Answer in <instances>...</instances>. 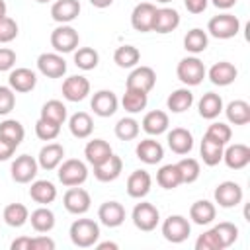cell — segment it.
<instances>
[{"label":"cell","instance_id":"1","mask_svg":"<svg viewBox=\"0 0 250 250\" xmlns=\"http://www.w3.org/2000/svg\"><path fill=\"white\" fill-rule=\"evenodd\" d=\"M68 234H70V240H72L74 246H78V248H90L100 238V227L92 219H76L70 225Z\"/></svg>","mask_w":250,"mask_h":250},{"label":"cell","instance_id":"2","mask_svg":"<svg viewBox=\"0 0 250 250\" xmlns=\"http://www.w3.org/2000/svg\"><path fill=\"white\" fill-rule=\"evenodd\" d=\"M59 182L66 188H72V186H82L88 178V168L82 160L78 158H68L64 162L59 164Z\"/></svg>","mask_w":250,"mask_h":250},{"label":"cell","instance_id":"3","mask_svg":"<svg viewBox=\"0 0 250 250\" xmlns=\"http://www.w3.org/2000/svg\"><path fill=\"white\" fill-rule=\"evenodd\" d=\"M176 74H178L180 82H184L186 86H197L203 82L207 70H205V64L197 57H186L178 62Z\"/></svg>","mask_w":250,"mask_h":250},{"label":"cell","instance_id":"4","mask_svg":"<svg viewBox=\"0 0 250 250\" xmlns=\"http://www.w3.org/2000/svg\"><path fill=\"white\" fill-rule=\"evenodd\" d=\"M207 31L217 39H230L240 31V20L232 14H219L209 20Z\"/></svg>","mask_w":250,"mask_h":250},{"label":"cell","instance_id":"5","mask_svg":"<svg viewBox=\"0 0 250 250\" xmlns=\"http://www.w3.org/2000/svg\"><path fill=\"white\" fill-rule=\"evenodd\" d=\"M78 41H80L78 31L66 23H61L51 31V47L57 53H72L78 47Z\"/></svg>","mask_w":250,"mask_h":250},{"label":"cell","instance_id":"6","mask_svg":"<svg viewBox=\"0 0 250 250\" xmlns=\"http://www.w3.org/2000/svg\"><path fill=\"white\" fill-rule=\"evenodd\" d=\"M131 219H133V225L139 229V230H145V232H150L156 229L158 221H160V213L158 209L152 205V203H146V201H141L135 205L133 213H131Z\"/></svg>","mask_w":250,"mask_h":250},{"label":"cell","instance_id":"7","mask_svg":"<svg viewBox=\"0 0 250 250\" xmlns=\"http://www.w3.org/2000/svg\"><path fill=\"white\" fill-rule=\"evenodd\" d=\"M191 232V225L186 217L182 215H170L164 223H162V236L172 242V244H180L184 242Z\"/></svg>","mask_w":250,"mask_h":250},{"label":"cell","instance_id":"8","mask_svg":"<svg viewBox=\"0 0 250 250\" xmlns=\"http://www.w3.org/2000/svg\"><path fill=\"white\" fill-rule=\"evenodd\" d=\"M37 170H39V164L33 156L29 154H20L14 162H12V180L18 182V184H29L35 180L37 176Z\"/></svg>","mask_w":250,"mask_h":250},{"label":"cell","instance_id":"9","mask_svg":"<svg viewBox=\"0 0 250 250\" xmlns=\"http://www.w3.org/2000/svg\"><path fill=\"white\" fill-rule=\"evenodd\" d=\"M90 203H92L90 193H88L86 189L78 188V186L68 188L66 193H64V197H62L64 209H66L68 213H72V215H84V213L90 209Z\"/></svg>","mask_w":250,"mask_h":250},{"label":"cell","instance_id":"10","mask_svg":"<svg viewBox=\"0 0 250 250\" xmlns=\"http://www.w3.org/2000/svg\"><path fill=\"white\" fill-rule=\"evenodd\" d=\"M156 84V72L150 66H135L131 70V74L127 76L125 88L131 90H141V92H150Z\"/></svg>","mask_w":250,"mask_h":250},{"label":"cell","instance_id":"11","mask_svg":"<svg viewBox=\"0 0 250 250\" xmlns=\"http://www.w3.org/2000/svg\"><path fill=\"white\" fill-rule=\"evenodd\" d=\"M37 68L47 78H61L66 72V61L59 53H41L37 57Z\"/></svg>","mask_w":250,"mask_h":250},{"label":"cell","instance_id":"12","mask_svg":"<svg viewBox=\"0 0 250 250\" xmlns=\"http://www.w3.org/2000/svg\"><path fill=\"white\" fill-rule=\"evenodd\" d=\"M215 201L219 203V207H225V209L236 207L242 201V188L230 180L221 182L215 188Z\"/></svg>","mask_w":250,"mask_h":250},{"label":"cell","instance_id":"13","mask_svg":"<svg viewBox=\"0 0 250 250\" xmlns=\"http://www.w3.org/2000/svg\"><path fill=\"white\" fill-rule=\"evenodd\" d=\"M154 14H156V6L152 2H141V4H137L133 8V12H131V25H133V29H137L141 33L152 31Z\"/></svg>","mask_w":250,"mask_h":250},{"label":"cell","instance_id":"14","mask_svg":"<svg viewBox=\"0 0 250 250\" xmlns=\"http://www.w3.org/2000/svg\"><path fill=\"white\" fill-rule=\"evenodd\" d=\"M88 94H90V80L86 76L74 74L62 82V96L68 102H82Z\"/></svg>","mask_w":250,"mask_h":250},{"label":"cell","instance_id":"15","mask_svg":"<svg viewBox=\"0 0 250 250\" xmlns=\"http://www.w3.org/2000/svg\"><path fill=\"white\" fill-rule=\"evenodd\" d=\"M117 105H119L117 96L111 90H98L92 96V102H90V107L100 117H111L117 111Z\"/></svg>","mask_w":250,"mask_h":250},{"label":"cell","instance_id":"16","mask_svg":"<svg viewBox=\"0 0 250 250\" xmlns=\"http://www.w3.org/2000/svg\"><path fill=\"white\" fill-rule=\"evenodd\" d=\"M223 160L230 170H242L250 164V146H246L242 143L229 145L223 150Z\"/></svg>","mask_w":250,"mask_h":250},{"label":"cell","instance_id":"17","mask_svg":"<svg viewBox=\"0 0 250 250\" xmlns=\"http://www.w3.org/2000/svg\"><path fill=\"white\" fill-rule=\"evenodd\" d=\"M98 219L102 225L115 229V227L123 225V221H125V207L119 201H105L98 209Z\"/></svg>","mask_w":250,"mask_h":250},{"label":"cell","instance_id":"18","mask_svg":"<svg viewBox=\"0 0 250 250\" xmlns=\"http://www.w3.org/2000/svg\"><path fill=\"white\" fill-rule=\"evenodd\" d=\"M8 84H10V88H12L14 92L25 94V92H31V90L35 88V84H37V74H35L31 68H25V66L14 68V70L10 72V76H8Z\"/></svg>","mask_w":250,"mask_h":250},{"label":"cell","instance_id":"19","mask_svg":"<svg viewBox=\"0 0 250 250\" xmlns=\"http://www.w3.org/2000/svg\"><path fill=\"white\" fill-rule=\"evenodd\" d=\"M150 186H152V180L146 170H135L127 178V193L133 199H143L150 191Z\"/></svg>","mask_w":250,"mask_h":250},{"label":"cell","instance_id":"20","mask_svg":"<svg viewBox=\"0 0 250 250\" xmlns=\"http://www.w3.org/2000/svg\"><path fill=\"white\" fill-rule=\"evenodd\" d=\"M180 25V14L174 8H156L154 20H152V31L156 33H170Z\"/></svg>","mask_w":250,"mask_h":250},{"label":"cell","instance_id":"21","mask_svg":"<svg viewBox=\"0 0 250 250\" xmlns=\"http://www.w3.org/2000/svg\"><path fill=\"white\" fill-rule=\"evenodd\" d=\"M80 14L78 0H55L51 6V18L57 23H70Z\"/></svg>","mask_w":250,"mask_h":250},{"label":"cell","instance_id":"22","mask_svg":"<svg viewBox=\"0 0 250 250\" xmlns=\"http://www.w3.org/2000/svg\"><path fill=\"white\" fill-rule=\"evenodd\" d=\"M209 80L215 84V86H229V84H232L234 80H236V76H238V70H236V66L232 64V62H229V61H219V62H215L211 68H209Z\"/></svg>","mask_w":250,"mask_h":250},{"label":"cell","instance_id":"23","mask_svg":"<svg viewBox=\"0 0 250 250\" xmlns=\"http://www.w3.org/2000/svg\"><path fill=\"white\" fill-rule=\"evenodd\" d=\"M135 154L145 164H158L164 158V148L154 139H143V141H139V145L135 148Z\"/></svg>","mask_w":250,"mask_h":250},{"label":"cell","instance_id":"24","mask_svg":"<svg viewBox=\"0 0 250 250\" xmlns=\"http://www.w3.org/2000/svg\"><path fill=\"white\" fill-rule=\"evenodd\" d=\"M121 172H123V160L115 154H111L109 158L94 166V176L98 182H113L119 178Z\"/></svg>","mask_w":250,"mask_h":250},{"label":"cell","instance_id":"25","mask_svg":"<svg viewBox=\"0 0 250 250\" xmlns=\"http://www.w3.org/2000/svg\"><path fill=\"white\" fill-rule=\"evenodd\" d=\"M62 156H64L62 145H59V143H47V145L39 150L37 164H39L43 170H55V168H59V164L62 162Z\"/></svg>","mask_w":250,"mask_h":250},{"label":"cell","instance_id":"26","mask_svg":"<svg viewBox=\"0 0 250 250\" xmlns=\"http://www.w3.org/2000/svg\"><path fill=\"white\" fill-rule=\"evenodd\" d=\"M168 146L176 154H188L193 148V137L184 127H174L168 133Z\"/></svg>","mask_w":250,"mask_h":250},{"label":"cell","instance_id":"27","mask_svg":"<svg viewBox=\"0 0 250 250\" xmlns=\"http://www.w3.org/2000/svg\"><path fill=\"white\" fill-rule=\"evenodd\" d=\"M170 119L168 113L162 109H152L143 117V131L148 135H162L168 131Z\"/></svg>","mask_w":250,"mask_h":250},{"label":"cell","instance_id":"28","mask_svg":"<svg viewBox=\"0 0 250 250\" xmlns=\"http://www.w3.org/2000/svg\"><path fill=\"white\" fill-rule=\"evenodd\" d=\"M111 154H113V150H111L109 143H107V141H104V139L88 141V145L84 146V156H86V160H88L92 166H96V164L104 162V160H105V158H109Z\"/></svg>","mask_w":250,"mask_h":250},{"label":"cell","instance_id":"29","mask_svg":"<svg viewBox=\"0 0 250 250\" xmlns=\"http://www.w3.org/2000/svg\"><path fill=\"white\" fill-rule=\"evenodd\" d=\"M29 197L39 205L53 203L57 199V188L49 180H35L29 188Z\"/></svg>","mask_w":250,"mask_h":250},{"label":"cell","instance_id":"30","mask_svg":"<svg viewBox=\"0 0 250 250\" xmlns=\"http://www.w3.org/2000/svg\"><path fill=\"white\" fill-rule=\"evenodd\" d=\"M215 215H217V209H215V205H213L211 201H207V199H199V201H195V203L189 207V219H191L195 225H201V227L213 223Z\"/></svg>","mask_w":250,"mask_h":250},{"label":"cell","instance_id":"31","mask_svg":"<svg viewBox=\"0 0 250 250\" xmlns=\"http://www.w3.org/2000/svg\"><path fill=\"white\" fill-rule=\"evenodd\" d=\"M197 107H199V115L203 119H215L223 111V98L215 92H207L201 96Z\"/></svg>","mask_w":250,"mask_h":250},{"label":"cell","instance_id":"32","mask_svg":"<svg viewBox=\"0 0 250 250\" xmlns=\"http://www.w3.org/2000/svg\"><path fill=\"white\" fill-rule=\"evenodd\" d=\"M68 129L76 139H88L94 131V121L86 111H76L68 119Z\"/></svg>","mask_w":250,"mask_h":250},{"label":"cell","instance_id":"33","mask_svg":"<svg viewBox=\"0 0 250 250\" xmlns=\"http://www.w3.org/2000/svg\"><path fill=\"white\" fill-rule=\"evenodd\" d=\"M2 219H4V223L8 227L20 229L29 221V211H27V207L23 203H10V205L4 207Z\"/></svg>","mask_w":250,"mask_h":250},{"label":"cell","instance_id":"34","mask_svg":"<svg viewBox=\"0 0 250 250\" xmlns=\"http://www.w3.org/2000/svg\"><path fill=\"white\" fill-rule=\"evenodd\" d=\"M141 61V51L135 45H121L113 53V62L119 68H133Z\"/></svg>","mask_w":250,"mask_h":250},{"label":"cell","instance_id":"35","mask_svg":"<svg viewBox=\"0 0 250 250\" xmlns=\"http://www.w3.org/2000/svg\"><path fill=\"white\" fill-rule=\"evenodd\" d=\"M191 104H193V94L188 88L174 90L166 100V105H168V109L172 113H184V111H188L191 107Z\"/></svg>","mask_w":250,"mask_h":250},{"label":"cell","instance_id":"36","mask_svg":"<svg viewBox=\"0 0 250 250\" xmlns=\"http://www.w3.org/2000/svg\"><path fill=\"white\" fill-rule=\"evenodd\" d=\"M229 123L232 125H246L250 123V104L244 100H234L225 109Z\"/></svg>","mask_w":250,"mask_h":250},{"label":"cell","instance_id":"37","mask_svg":"<svg viewBox=\"0 0 250 250\" xmlns=\"http://www.w3.org/2000/svg\"><path fill=\"white\" fill-rule=\"evenodd\" d=\"M121 104H123V109L129 111V113H139L146 107L148 104V94L146 92H141V90H131V88H125V94L121 98Z\"/></svg>","mask_w":250,"mask_h":250},{"label":"cell","instance_id":"38","mask_svg":"<svg viewBox=\"0 0 250 250\" xmlns=\"http://www.w3.org/2000/svg\"><path fill=\"white\" fill-rule=\"evenodd\" d=\"M223 150H225L223 145H219V143H215V141H211V139H207V137L203 135L201 146H199L203 164H207V166H217V164L223 160Z\"/></svg>","mask_w":250,"mask_h":250},{"label":"cell","instance_id":"39","mask_svg":"<svg viewBox=\"0 0 250 250\" xmlns=\"http://www.w3.org/2000/svg\"><path fill=\"white\" fill-rule=\"evenodd\" d=\"M207 43H209V37H207V31L199 29V27H193L186 33L184 37V49L197 55V53H203L207 49Z\"/></svg>","mask_w":250,"mask_h":250},{"label":"cell","instance_id":"40","mask_svg":"<svg viewBox=\"0 0 250 250\" xmlns=\"http://www.w3.org/2000/svg\"><path fill=\"white\" fill-rule=\"evenodd\" d=\"M29 221H31V227H33L37 232H49V230H53V227H55V213H53L51 209H47V207L41 205L39 209L31 211Z\"/></svg>","mask_w":250,"mask_h":250},{"label":"cell","instance_id":"41","mask_svg":"<svg viewBox=\"0 0 250 250\" xmlns=\"http://www.w3.org/2000/svg\"><path fill=\"white\" fill-rule=\"evenodd\" d=\"M41 119L57 123V125H62L64 119H66V105L62 102H59V100H49L41 107Z\"/></svg>","mask_w":250,"mask_h":250},{"label":"cell","instance_id":"42","mask_svg":"<svg viewBox=\"0 0 250 250\" xmlns=\"http://www.w3.org/2000/svg\"><path fill=\"white\" fill-rule=\"evenodd\" d=\"M156 182L160 188L164 189H174L182 184V176L176 164H164L158 172H156Z\"/></svg>","mask_w":250,"mask_h":250},{"label":"cell","instance_id":"43","mask_svg":"<svg viewBox=\"0 0 250 250\" xmlns=\"http://www.w3.org/2000/svg\"><path fill=\"white\" fill-rule=\"evenodd\" d=\"M0 137L6 139V141H10L12 145L20 146L21 141H23V137H25V129H23V125L20 121L6 119V121L0 123Z\"/></svg>","mask_w":250,"mask_h":250},{"label":"cell","instance_id":"44","mask_svg":"<svg viewBox=\"0 0 250 250\" xmlns=\"http://www.w3.org/2000/svg\"><path fill=\"white\" fill-rule=\"evenodd\" d=\"M98 62H100V55L92 47H80L74 53V64L82 70H92L98 66Z\"/></svg>","mask_w":250,"mask_h":250},{"label":"cell","instance_id":"45","mask_svg":"<svg viewBox=\"0 0 250 250\" xmlns=\"http://www.w3.org/2000/svg\"><path fill=\"white\" fill-rule=\"evenodd\" d=\"M139 121L133 119V117H121L115 125V137L121 139V141H133L139 137Z\"/></svg>","mask_w":250,"mask_h":250},{"label":"cell","instance_id":"46","mask_svg":"<svg viewBox=\"0 0 250 250\" xmlns=\"http://www.w3.org/2000/svg\"><path fill=\"white\" fill-rule=\"evenodd\" d=\"M178 170H180V176H182V184H193L197 178H199V162L195 158H182L180 162H176Z\"/></svg>","mask_w":250,"mask_h":250},{"label":"cell","instance_id":"47","mask_svg":"<svg viewBox=\"0 0 250 250\" xmlns=\"http://www.w3.org/2000/svg\"><path fill=\"white\" fill-rule=\"evenodd\" d=\"M213 230L217 232L223 248H229L230 244H234V240L238 238V227L234 223H229V221H223L219 225L213 227Z\"/></svg>","mask_w":250,"mask_h":250},{"label":"cell","instance_id":"48","mask_svg":"<svg viewBox=\"0 0 250 250\" xmlns=\"http://www.w3.org/2000/svg\"><path fill=\"white\" fill-rule=\"evenodd\" d=\"M205 137L225 146V145H229V141H230V137H232V131H230V127H229L227 123H221V121H219V123H211V125L207 127Z\"/></svg>","mask_w":250,"mask_h":250},{"label":"cell","instance_id":"49","mask_svg":"<svg viewBox=\"0 0 250 250\" xmlns=\"http://www.w3.org/2000/svg\"><path fill=\"white\" fill-rule=\"evenodd\" d=\"M59 133H61V125L51 123V121H45L41 117L37 119V123H35V135L41 141H53V139L59 137Z\"/></svg>","mask_w":250,"mask_h":250},{"label":"cell","instance_id":"50","mask_svg":"<svg viewBox=\"0 0 250 250\" xmlns=\"http://www.w3.org/2000/svg\"><path fill=\"white\" fill-rule=\"evenodd\" d=\"M195 250H223V244H221L217 232L213 229H209V230H205L203 234L197 236Z\"/></svg>","mask_w":250,"mask_h":250},{"label":"cell","instance_id":"51","mask_svg":"<svg viewBox=\"0 0 250 250\" xmlns=\"http://www.w3.org/2000/svg\"><path fill=\"white\" fill-rule=\"evenodd\" d=\"M18 37V23L12 18H2L0 20V43H10Z\"/></svg>","mask_w":250,"mask_h":250},{"label":"cell","instance_id":"52","mask_svg":"<svg viewBox=\"0 0 250 250\" xmlns=\"http://www.w3.org/2000/svg\"><path fill=\"white\" fill-rule=\"evenodd\" d=\"M16 105V94L10 86H0V115H8Z\"/></svg>","mask_w":250,"mask_h":250},{"label":"cell","instance_id":"53","mask_svg":"<svg viewBox=\"0 0 250 250\" xmlns=\"http://www.w3.org/2000/svg\"><path fill=\"white\" fill-rule=\"evenodd\" d=\"M14 64H16V51L8 47H0V72L12 70Z\"/></svg>","mask_w":250,"mask_h":250},{"label":"cell","instance_id":"54","mask_svg":"<svg viewBox=\"0 0 250 250\" xmlns=\"http://www.w3.org/2000/svg\"><path fill=\"white\" fill-rule=\"evenodd\" d=\"M31 250H55V240L45 234H39L31 238Z\"/></svg>","mask_w":250,"mask_h":250},{"label":"cell","instance_id":"55","mask_svg":"<svg viewBox=\"0 0 250 250\" xmlns=\"http://www.w3.org/2000/svg\"><path fill=\"white\" fill-rule=\"evenodd\" d=\"M184 4L189 14H201V12H205L209 0H184Z\"/></svg>","mask_w":250,"mask_h":250},{"label":"cell","instance_id":"56","mask_svg":"<svg viewBox=\"0 0 250 250\" xmlns=\"http://www.w3.org/2000/svg\"><path fill=\"white\" fill-rule=\"evenodd\" d=\"M16 145H12L10 141H6V139H2L0 137V160H8L14 152H16Z\"/></svg>","mask_w":250,"mask_h":250},{"label":"cell","instance_id":"57","mask_svg":"<svg viewBox=\"0 0 250 250\" xmlns=\"http://www.w3.org/2000/svg\"><path fill=\"white\" fill-rule=\"evenodd\" d=\"M12 250H31V236H20L10 244Z\"/></svg>","mask_w":250,"mask_h":250},{"label":"cell","instance_id":"58","mask_svg":"<svg viewBox=\"0 0 250 250\" xmlns=\"http://www.w3.org/2000/svg\"><path fill=\"white\" fill-rule=\"evenodd\" d=\"M213 2V6H217L219 10H229V8H232L238 0H211Z\"/></svg>","mask_w":250,"mask_h":250},{"label":"cell","instance_id":"59","mask_svg":"<svg viewBox=\"0 0 250 250\" xmlns=\"http://www.w3.org/2000/svg\"><path fill=\"white\" fill-rule=\"evenodd\" d=\"M90 4H92L94 8H107V6L113 4V0H90Z\"/></svg>","mask_w":250,"mask_h":250},{"label":"cell","instance_id":"60","mask_svg":"<svg viewBox=\"0 0 250 250\" xmlns=\"http://www.w3.org/2000/svg\"><path fill=\"white\" fill-rule=\"evenodd\" d=\"M96 248H98V250H107V248H109V250H117L119 246H117L115 242H100V244H96Z\"/></svg>","mask_w":250,"mask_h":250},{"label":"cell","instance_id":"61","mask_svg":"<svg viewBox=\"0 0 250 250\" xmlns=\"http://www.w3.org/2000/svg\"><path fill=\"white\" fill-rule=\"evenodd\" d=\"M6 12H8V6H6V2H4V0H0V20H2V18H6Z\"/></svg>","mask_w":250,"mask_h":250},{"label":"cell","instance_id":"62","mask_svg":"<svg viewBox=\"0 0 250 250\" xmlns=\"http://www.w3.org/2000/svg\"><path fill=\"white\" fill-rule=\"evenodd\" d=\"M156 2H160V4H168V2H172V0H156Z\"/></svg>","mask_w":250,"mask_h":250},{"label":"cell","instance_id":"63","mask_svg":"<svg viewBox=\"0 0 250 250\" xmlns=\"http://www.w3.org/2000/svg\"><path fill=\"white\" fill-rule=\"evenodd\" d=\"M35 2H39V4H47V2H51V0H35Z\"/></svg>","mask_w":250,"mask_h":250}]
</instances>
